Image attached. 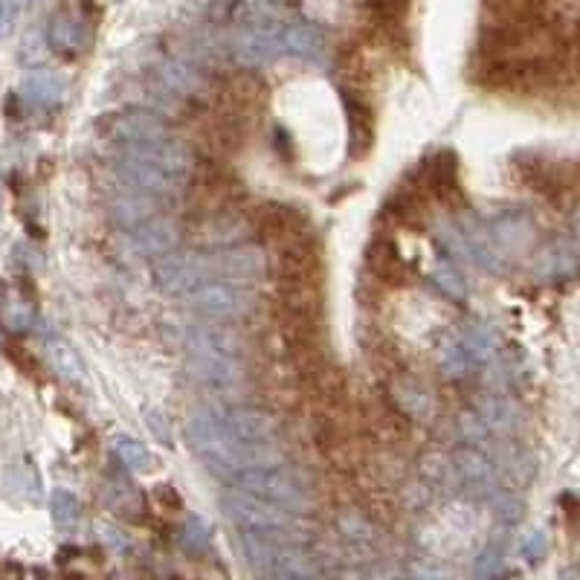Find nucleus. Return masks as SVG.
<instances>
[{"mask_svg": "<svg viewBox=\"0 0 580 580\" xmlns=\"http://www.w3.org/2000/svg\"><path fill=\"white\" fill-rule=\"evenodd\" d=\"M366 264L372 276L383 285H404L406 282V262L397 244L386 236L374 239L366 250Z\"/></svg>", "mask_w": 580, "mask_h": 580, "instance_id": "19", "label": "nucleus"}, {"mask_svg": "<svg viewBox=\"0 0 580 580\" xmlns=\"http://www.w3.org/2000/svg\"><path fill=\"white\" fill-rule=\"evenodd\" d=\"M111 136L122 145V152H128V149L166 140L168 125L163 122V117L152 111H128L111 122Z\"/></svg>", "mask_w": 580, "mask_h": 580, "instance_id": "13", "label": "nucleus"}, {"mask_svg": "<svg viewBox=\"0 0 580 580\" xmlns=\"http://www.w3.org/2000/svg\"><path fill=\"white\" fill-rule=\"evenodd\" d=\"M30 3H39V0H30Z\"/></svg>", "mask_w": 580, "mask_h": 580, "instance_id": "33", "label": "nucleus"}, {"mask_svg": "<svg viewBox=\"0 0 580 580\" xmlns=\"http://www.w3.org/2000/svg\"><path fill=\"white\" fill-rule=\"evenodd\" d=\"M572 271H574V253L563 244V241H557L551 250H546V253L537 259V267H534V273L540 278H557Z\"/></svg>", "mask_w": 580, "mask_h": 580, "instance_id": "24", "label": "nucleus"}, {"mask_svg": "<svg viewBox=\"0 0 580 580\" xmlns=\"http://www.w3.org/2000/svg\"><path fill=\"white\" fill-rule=\"evenodd\" d=\"M546 549H549V540H546V534L532 532L528 537H525V543H523V557L534 563V560H540V557L546 555Z\"/></svg>", "mask_w": 580, "mask_h": 580, "instance_id": "30", "label": "nucleus"}, {"mask_svg": "<svg viewBox=\"0 0 580 580\" xmlns=\"http://www.w3.org/2000/svg\"><path fill=\"white\" fill-rule=\"evenodd\" d=\"M113 456L120 459V464L131 473H143L152 468V453L145 450L143 441H136L131 436H117L113 438Z\"/></svg>", "mask_w": 580, "mask_h": 580, "instance_id": "23", "label": "nucleus"}, {"mask_svg": "<svg viewBox=\"0 0 580 580\" xmlns=\"http://www.w3.org/2000/svg\"><path fill=\"white\" fill-rule=\"evenodd\" d=\"M21 7H24V0H0V39L9 35L12 24L21 15Z\"/></svg>", "mask_w": 580, "mask_h": 580, "instance_id": "29", "label": "nucleus"}, {"mask_svg": "<svg viewBox=\"0 0 580 580\" xmlns=\"http://www.w3.org/2000/svg\"><path fill=\"white\" fill-rule=\"evenodd\" d=\"M189 308L198 310L200 317L209 322H230L239 326L253 317L255 310V296L247 291V285H232V282H204L200 287H195L191 294H186Z\"/></svg>", "mask_w": 580, "mask_h": 580, "instance_id": "6", "label": "nucleus"}, {"mask_svg": "<svg viewBox=\"0 0 580 580\" xmlns=\"http://www.w3.org/2000/svg\"><path fill=\"white\" fill-rule=\"evenodd\" d=\"M184 195L186 204H189V218H198V215L239 207L241 184L230 175V168H223V163L209 157L195 166Z\"/></svg>", "mask_w": 580, "mask_h": 580, "instance_id": "5", "label": "nucleus"}, {"mask_svg": "<svg viewBox=\"0 0 580 580\" xmlns=\"http://www.w3.org/2000/svg\"><path fill=\"white\" fill-rule=\"evenodd\" d=\"M0 322L9 331L24 335V331L32 328V322H35V308L26 299H21V296H3V303H0Z\"/></svg>", "mask_w": 580, "mask_h": 580, "instance_id": "25", "label": "nucleus"}, {"mask_svg": "<svg viewBox=\"0 0 580 580\" xmlns=\"http://www.w3.org/2000/svg\"><path fill=\"white\" fill-rule=\"evenodd\" d=\"M392 404L401 409V413L409 418V422H418V418H429L436 404H433V395L424 390L422 383L413 381V377H395L390 390Z\"/></svg>", "mask_w": 580, "mask_h": 580, "instance_id": "21", "label": "nucleus"}, {"mask_svg": "<svg viewBox=\"0 0 580 580\" xmlns=\"http://www.w3.org/2000/svg\"><path fill=\"white\" fill-rule=\"evenodd\" d=\"M94 41V26L88 24V18L79 15L76 9L62 7L56 15L50 18L47 26V44L50 50L62 58H79Z\"/></svg>", "mask_w": 580, "mask_h": 580, "instance_id": "11", "label": "nucleus"}, {"mask_svg": "<svg viewBox=\"0 0 580 580\" xmlns=\"http://www.w3.org/2000/svg\"><path fill=\"white\" fill-rule=\"evenodd\" d=\"M131 236V244L140 255H166L172 253L177 244H180V227L175 221H168V218H160V215H152V218H145L136 227L128 230Z\"/></svg>", "mask_w": 580, "mask_h": 580, "instance_id": "16", "label": "nucleus"}, {"mask_svg": "<svg viewBox=\"0 0 580 580\" xmlns=\"http://www.w3.org/2000/svg\"><path fill=\"white\" fill-rule=\"evenodd\" d=\"M232 488L262 496V500L278 502V505H287V508L299 511V514L310 508V502H314V488H310L308 477H303L291 464H282V461L267 464V468L244 470V473L232 479Z\"/></svg>", "mask_w": 580, "mask_h": 580, "instance_id": "4", "label": "nucleus"}, {"mask_svg": "<svg viewBox=\"0 0 580 580\" xmlns=\"http://www.w3.org/2000/svg\"><path fill=\"white\" fill-rule=\"evenodd\" d=\"M154 278L166 294H191L195 287L215 278V259L198 253H166L154 264Z\"/></svg>", "mask_w": 580, "mask_h": 580, "instance_id": "9", "label": "nucleus"}, {"mask_svg": "<svg viewBox=\"0 0 580 580\" xmlns=\"http://www.w3.org/2000/svg\"><path fill=\"white\" fill-rule=\"evenodd\" d=\"M250 218H253L255 232L273 250L276 247L299 244V241H314V230H310L308 218L296 207H287V204H264V207L253 209Z\"/></svg>", "mask_w": 580, "mask_h": 580, "instance_id": "10", "label": "nucleus"}, {"mask_svg": "<svg viewBox=\"0 0 580 580\" xmlns=\"http://www.w3.org/2000/svg\"><path fill=\"white\" fill-rule=\"evenodd\" d=\"M186 363L189 374L209 390H232L244 381V342L230 322L195 326L186 335Z\"/></svg>", "mask_w": 580, "mask_h": 580, "instance_id": "3", "label": "nucleus"}, {"mask_svg": "<svg viewBox=\"0 0 580 580\" xmlns=\"http://www.w3.org/2000/svg\"><path fill=\"white\" fill-rule=\"evenodd\" d=\"M488 232H491V239L496 241V247L505 255L525 253L534 244V239H537V227H534L532 215L519 212V209L496 215L491 227H488Z\"/></svg>", "mask_w": 580, "mask_h": 580, "instance_id": "17", "label": "nucleus"}, {"mask_svg": "<svg viewBox=\"0 0 580 580\" xmlns=\"http://www.w3.org/2000/svg\"><path fill=\"white\" fill-rule=\"evenodd\" d=\"M422 180L429 198L445 200V204H459L461 200V184H459V160L456 154L441 152L436 157L424 160L422 168H418Z\"/></svg>", "mask_w": 580, "mask_h": 580, "instance_id": "14", "label": "nucleus"}, {"mask_svg": "<svg viewBox=\"0 0 580 580\" xmlns=\"http://www.w3.org/2000/svg\"><path fill=\"white\" fill-rule=\"evenodd\" d=\"M50 514H53V523H56L58 528H73L81 517V505L73 493L56 491L53 493V500H50Z\"/></svg>", "mask_w": 580, "mask_h": 580, "instance_id": "27", "label": "nucleus"}, {"mask_svg": "<svg viewBox=\"0 0 580 580\" xmlns=\"http://www.w3.org/2000/svg\"><path fill=\"white\" fill-rule=\"evenodd\" d=\"M433 278H436V285L441 287L450 299H464V296H468V285H464V278L456 276V273L450 271V267H445V264L436 267Z\"/></svg>", "mask_w": 580, "mask_h": 580, "instance_id": "28", "label": "nucleus"}, {"mask_svg": "<svg viewBox=\"0 0 580 580\" xmlns=\"http://www.w3.org/2000/svg\"><path fill=\"white\" fill-rule=\"evenodd\" d=\"M195 160L184 143L172 136L152 145L128 149L120 157V175L128 189L143 191L149 198H177L189 186Z\"/></svg>", "mask_w": 580, "mask_h": 580, "instance_id": "2", "label": "nucleus"}, {"mask_svg": "<svg viewBox=\"0 0 580 580\" xmlns=\"http://www.w3.org/2000/svg\"><path fill=\"white\" fill-rule=\"evenodd\" d=\"M223 508H227L230 519L239 528L264 534H291L296 525V514H299V511L287 508V505L262 500V496L244 493L239 488H232V493L223 496Z\"/></svg>", "mask_w": 580, "mask_h": 580, "instance_id": "7", "label": "nucleus"}, {"mask_svg": "<svg viewBox=\"0 0 580 580\" xmlns=\"http://www.w3.org/2000/svg\"><path fill=\"white\" fill-rule=\"evenodd\" d=\"M64 90H67V85L56 70L39 67L26 76L21 90H18V102L26 111H56L64 99Z\"/></svg>", "mask_w": 580, "mask_h": 580, "instance_id": "15", "label": "nucleus"}, {"mask_svg": "<svg viewBox=\"0 0 580 580\" xmlns=\"http://www.w3.org/2000/svg\"><path fill=\"white\" fill-rule=\"evenodd\" d=\"M543 0H482V21L485 26L519 24L540 18Z\"/></svg>", "mask_w": 580, "mask_h": 580, "instance_id": "22", "label": "nucleus"}, {"mask_svg": "<svg viewBox=\"0 0 580 580\" xmlns=\"http://www.w3.org/2000/svg\"><path fill=\"white\" fill-rule=\"evenodd\" d=\"M189 447L221 479L282 461V436L271 415L253 406H209L191 415Z\"/></svg>", "mask_w": 580, "mask_h": 580, "instance_id": "1", "label": "nucleus"}, {"mask_svg": "<svg viewBox=\"0 0 580 580\" xmlns=\"http://www.w3.org/2000/svg\"><path fill=\"white\" fill-rule=\"evenodd\" d=\"M285 53L282 47V26H253L239 39L236 56L244 67H262Z\"/></svg>", "mask_w": 580, "mask_h": 580, "instance_id": "18", "label": "nucleus"}, {"mask_svg": "<svg viewBox=\"0 0 580 580\" xmlns=\"http://www.w3.org/2000/svg\"><path fill=\"white\" fill-rule=\"evenodd\" d=\"M282 47L285 53L305 58V62H322V56L328 53V41L319 26L287 24L282 26Z\"/></svg>", "mask_w": 580, "mask_h": 580, "instance_id": "20", "label": "nucleus"}, {"mask_svg": "<svg viewBox=\"0 0 580 580\" xmlns=\"http://www.w3.org/2000/svg\"><path fill=\"white\" fill-rule=\"evenodd\" d=\"M253 232V218H250V212H244V209L239 207L189 218V239L198 241L200 247H209V250L244 244Z\"/></svg>", "mask_w": 580, "mask_h": 580, "instance_id": "8", "label": "nucleus"}, {"mask_svg": "<svg viewBox=\"0 0 580 580\" xmlns=\"http://www.w3.org/2000/svg\"><path fill=\"white\" fill-rule=\"evenodd\" d=\"M574 232H578V239H580V212H578V218H574Z\"/></svg>", "mask_w": 580, "mask_h": 580, "instance_id": "31", "label": "nucleus"}, {"mask_svg": "<svg viewBox=\"0 0 580 580\" xmlns=\"http://www.w3.org/2000/svg\"><path fill=\"white\" fill-rule=\"evenodd\" d=\"M342 111H346V122H349V157L363 160L374 145V111L372 105L358 94V90L342 88Z\"/></svg>", "mask_w": 580, "mask_h": 580, "instance_id": "12", "label": "nucleus"}, {"mask_svg": "<svg viewBox=\"0 0 580 580\" xmlns=\"http://www.w3.org/2000/svg\"><path fill=\"white\" fill-rule=\"evenodd\" d=\"M180 546H184L186 555H209V549H212V528L207 525V519H186L184 528H180Z\"/></svg>", "mask_w": 580, "mask_h": 580, "instance_id": "26", "label": "nucleus"}, {"mask_svg": "<svg viewBox=\"0 0 580 580\" xmlns=\"http://www.w3.org/2000/svg\"><path fill=\"white\" fill-rule=\"evenodd\" d=\"M0 209H3V195H0Z\"/></svg>", "mask_w": 580, "mask_h": 580, "instance_id": "32", "label": "nucleus"}]
</instances>
